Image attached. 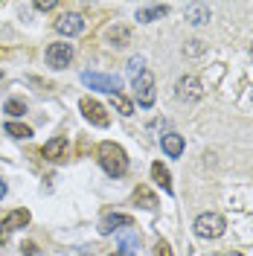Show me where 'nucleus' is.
<instances>
[{
	"label": "nucleus",
	"mask_w": 253,
	"mask_h": 256,
	"mask_svg": "<svg viewBox=\"0 0 253 256\" xmlns=\"http://www.w3.org/2000/svg\"><path fill=\"white\" fill-rule=\"evenodd\" d=\"M160 146H163V152H166L169 158H180V154H184V137L174 134V131L163 134V137H160Z\"/></svg>",
	"instance_id": "nucleus-11"
},
{
	"label": "nucleus",
	"mask_w": 253,
	"mask_h": 256,
	"mask_svg": "<svg viewBox=\"0 0 253 256\" xmlns=\"http://www.w3.org/2000/svg\"><path fill=\"white\" fill-rule=\"evenodd\" d=\"M222 256H244V254H238V250H227V254H222Z\"/></svg>",
	"instance_id": "nucleus-28"
},
{
	"label": "nucleus",
	"mask_w": 253,
	"mask_h": 256,
	"mask_svg": "<svg viewBox=\"0 0 253 256\" xmlns=\"http://www.w3.org/2000/svg\"><path fill=\"white\" fill-rule=\"evenodd\" d=\"M70 62H73V44L56 41V44L47 47V64L52 67V70H64Z\"/></svg>",
	"instance_id": "nucleus-7"
},
{
	"label": "nucleus",
	"mask_w": 253,
	"mask_h": 256,
	"mask_svg": "<svg viewBox=\"0 0 253 256\" xmlns=\"http://www.w3.org/2000/svg\"><path fill=\"white\" fill-rule=\"evenodd\" d=\"M186 20H190L192 26H204L206 20H210V6H190L186 9Z\"/></svg>",
	"instance_id": "nucleus-15"
},
{
	"label": "nucleus",
	"mask_w": 253,
	"mask_h": 256,
	"mask_svg": "<svg viewBox=\"0 0 253 256\" xmlns=\"http://www.w3.org/2000/svg\"><path fill=\"white\" fill-rule=\"evenodd\" d=\"M184 52H190V56L204 52V41H190V47H184Z\"/></svg>",
	"instance_id": "nucleus-23"
},
{
	"label": "nucleus",
	"mask_w": 253,
	"mask_h": 256,
	"mask_svg": "<svg viewBox=\"0 0 253 256\" xmlns=\"http://www.w3.org/2000/svg\"><path fill=\"white\" fill-rule=\"evenodd\" d=\"M154 256H172V248H169V242H158V248H154Z\"/></svg>",
	"instance_id": "nucleus-25"
},
{
	"label": "nucleus",
	"mask_w": 253,
	"mask_h": 256,
	"mask_svg": "<svg viewBox=\"0 0 253 256\" xmlns=\"http://www.w3.org/2000/svg\"><path fill=\"white\" fill-rule=\"evenodd\" d=\"M250 56H253V47H250Z\"/></svg>",
	"instance_id": "nucleus-30"
},
{
	"label": "nucleus",
	"mask_w": 253,
	"mask_h": 256,
	"mask_svg": "<svg viewBox=\"0 0 253 256\" xmlns=\"http://www.w3.org/2000/svg\"><path fill=\"white\" fill-rule=\"evenodd\" d=\"M152 178H154V184H158V186H163V192H169V195H172V175H169V169H166L160 160L152 163Z\"/></svg>",
	"instance_id": "nucleus-12"
},
{
	"label": "nucleus",
	"mask_w": 253,
	"mask_h": 256,
	"mask_svg": "<svg viewBox=\"0 0 253 256\" xmlns=\"http://www.w3.org/2000/svg\"><path fill=\"white\" fill-rule=\"evenodd\" d=\"M3 111L12 114V116H24V114H26V102H20V99H9V102L3 105Z\"/></svg>",
	"instance_id": "nucleus-21"
},
{
	"label": "nucleus",
	"mask_w": 253,
	"mask_h": 256,
	"mask_svg": "<svg viewBox=\"0 0 253 256\" xmlns=\"http://www.w3.org/2000/svg\"><path fill=\"white\" fill-rule=\"evenodd\" d=\"M6 134H9V137H15V140H30L32 128L24 126V122H18V120H9V122H6Z\"/></svg>",
	"instance_id": "nucleus-17"
},
{
	"label": "nucleus",
	"mask_w": 253,
	"mask_h": 256,
	"mask_svg": "<svg viewBox=\"0 0 253 256\" xmlns=\"http://www.w3.org/2000/svg\"><path fill=\"white\" fill-rule=\"evenodd\" d=\"M120 248H122V250H120L122 256H137V250H140V242H137V236H134L131 230H126V233L120 236Z\"/></svg>",
	"instance_id": "nucleus-16"
},
{
	"label": "nucleus",
	"mask_w": 253,
	"mask_h": 256,
	"mask_svg": "<svg viewBox=\"0 0 253 256\" xmlns=\"http://www.w3.org/2000/svg\"><path fill=\"white\" fill-rule=\"evenodd\" d=\"M142 70H146V62H142L140 56H134V58H128V73H131V79H137Z\"/></svg>",
	"instance_id": "nucleus-22"
},
{
	"label": "nucleus",
	"mask_w": 253,
	"mask_h": 256,
	"mask_svg": "<svg viewBox=\"0 0 253 256\" xmlns=\"http://www.w3.org/2000/svg\"><path fill=\"white\" fill-rule=\"evenodd\" d=\"M134 99L140 102V108H152L154 105V76H152V70H142L140 76L134 79Z\"/></svg>",
	"instance_id": "nucleus-3"
},
{
	"label": "nucleus",
	"mask_w": 253,
	"mask_h": 256,
	"mask_svg": "<svg viewBox=\"0 0 253 256\" xmlns=\"http://www.w3.org/2000/svg\"><path fill=\"white\" fill-rule=\"evenodd\" d=\"M99 166L105 169V175L122 178L128 172V154L116 143H99Z\"/></svg>",
	"instance_id": "nucleus-1"
},
{
	"label": "nucleus",
	"mask_w": 253,
	"mask_h": 256,
	"mask_svg": "<svg viewBox=\"0 0 253 256\" xmlns=\"http://www.w3.org/2000/svg\"><path fill=\"white\" fill-rule=\"evenodd\" d=\"M30 218H32L30 210H12V212H9V216L0 222V230H3V236H6V233H12V230H24V227L30 224Z\"/></svg>",
	"instance_id": "nucleus-10"
},
{
	"label": "nucleus",
	"mask_w": 253,
	"mask_h": 256,
	"mask_svg": "<svg viewBox=\"0 0 253 256\" xmlns=\"http://www.w3.org/2000/svg\"><path fill=\"white\" fill-rule=\"evenodd\" d=\"M82 82L88 88H94V90H102V94H111V96L120 94V88H122L120 76H105V73H90V70L82 73Z\"/></svg>",
	"instance_id": "nucleus-4"
},
{
	"label": "nucleus",
	"mask_w": 253,
	"mask_h": 256,
	"mask_svg": "<svg viewBox=\"0 0 253 256\" xmlns=\"http://www.w3.org/2000/svg\"><path fill=\"white\" fill-rule=\"evenodd\" d=\"M6 192H9V190H6V180H3V178H0V201H3V198H6Z\"/></svg>",
	"instance_id": "nucleus-27"
},
{
	"label": "nucleus",
	"mask_w": 253,
	"mask_h": 256,
	"mask_svg": "<svg viewBox=\"0 0 253 256\" xmlns=\"http://www.w3.org/2000/svg\"><path fill=\"white\" fill-rule=\"evenodd\" d=\"M131 224H134V218L126 216V212H108V216L99 222V233H102V236H111L120 227H131Z\"/></svg>",
	"instance_id": "nucleus-8"
},
{
	"label": "nucleus",
	"mask_w": 253,
	"mask_h": 256,
	"mask_svg": "<svg viewBox=\"0 0 253 256\" xmlns=\"http://www.w3.org/2000/svg\"><path fill=\"white\" fill-rule=\"evenodd\" d=\"M134 201L137 204H146V210H158V198L146 190V186H140V190L134 192Z\"/></svg>",
	"instance_id": "nucleus-20"
},
{
	"label": "nucleus",
	"mask_w": 253,
	"mask_h": 256,
	"mask_svg": "<svg viewBox=\"0 0 253 256\" xmlns=\"http://www.w3.org/2000/svg\"><path fill=\"white\" fill-rule=\"evenodd\" d=\"M166 12H169V6H146V9H137V20L140 24H152V20H160Z\"/></svg>",
	"instance_id": "nucleus-14"
},
{
	"label": "nucleus",
	"mask_w": 253,
	"mask_h": 256,
	"mask_svg": "<svg viewBox=\"0 0 253 256\" xmlns=\"http://www.w3.org/2000/svg\"><path fill=\"white\" fill-rule=\"evenodd\" d=\"M56 30L62 32V35H79L84 30V18L79 12H67V15H62L56 20Z\"/></svg>",
	"instance_id": "nucleus-9"
},
{
	"label": "nucleus",
	"mask_w": 253,
	"mask_h": 256,
	"mask_svg": "<svg viewBox=\"0 0 253 256\" xmlns=\"http://www.w3.org/2000/svg\"><path fill=\"white\" fill-rule=\"evenodd\" d=\"M174 90H178V99H180V102H198V99L204 96V84H201L198 76L190 73V76H180V79H178Z\"/></svg>",
	"instance_id": "nucleus-5"
},
{
	"label": "nucleus",
	"mask_w": 253,
	"mask_h": 256,
	"mask_svg": "<svg viewBox=\"0 0 253 256\" xmlns=\"http://www.w3.org/2000/svg\"><path fill=\"white\" fill-rule=\"evenodd\" d=\"M108 41H111L114 47H126L128 41H131V30L128 26H111L108 30Z\"/></svg>",
	"instance_id": "nucleus-18"
},
{
	"label": "nucleus",
	"mask_w": 253,
	"mask_h": 256,
	"mask_svg": "<svg viewBox=\"0 0 253 256\" xmlns=\"http://www.w3.org/2000/svg\"><path fill=\"white\" fill-rule=\"evenodd\" d=\"M79 108H82V114H84V120H88V122H94L96 128H108V126H111V116L105 114V105L94 102L90 96H84V99H82Z\"/></svg>",
	"instance_id": "nucleus-6"
},
{
	"label": "nucleus",
	"mask_w": 253,
	"mask_h": 256,
	"mask_svg": "<svg viewBox=\"0 0 253 256\" xmlns=\"http://www.w3.org/2000/svg\"><path fill=\"white\" fill-rule=\"evenodd\" d=\"M24 256H38V248H35L32 242H26V244H24Z\"/></svg>",
	"instance_id": "nucleus-26"
},
{
	"label": "nucleus",
	"mask_w": 253,
	"mask_h": 256,
	"mask_svg": "<svg viewBox=\"0 0 253 256\" xmlns=\"http://www.w3.org/2000/svg\"><path fill=\"white\" fill-rule=\"evenodd\" d=\"M41 152H44V158L47 160H62L64 152H67V137H52Z\"/></svg>",
	"instance_id": "nucleus-13"
},
{
	"label": "nucleus",
	"mask_w": 253,
	"mask_h": 256,
	"mask_svg": "<svg viewBox=\"0 0 253 256\" xmlns=\"http://www.w3.org/2000/svg\"><path fill=\"white\" fill-rule=\"evenodd\" d=\"M224 230V218L218 212H201L198 218H195V236L198 239H218Z\"/></svg>",
	"instance_id": "nucleus-2"
},
{
	"label": "nucleus",
	"mask_w": 253,
	"mask_h": 256,
	"mask_svg": "<svg viewBox=\"0 0 253 256\" xmlns=\"http://www.w3.org/2000/svg\"><path fill=\"white\" fill-rule=\"evenodd\" d=\"M111 105L122 114V116H131V114H134V102H131L128 96H122V94H114L111 96Z\"/></svg>",
	"instance_id": "nucleus-19"
},
{
	"label": "nucleus",
	"mask_w": 253,
	"mask_h": 256,
	"mask_svg": "<svg viewBox=\"0 0 253 256\" xmlns=\"http://www.w3.org/2000/svg\"><path fill=\"white\" fill-rule=\"evenodd\" d=\"M56 6H58L56 0H38V3H35V9H38V12H50V9H56Z\"/></svg>",
	"instance_id": "nucleus-24"
},
{
	"label": "nucleus",
	"mask_w": 253,
	"mask_h": 256,
	"mask_svg": "<svg viewBox=\"0 0 253 256\" xmlns=\"http://www.w3.org/2000/svg\"><path fill=\"white\" fill-rule=\"evenodd\" d=\"M111 256H122V254H111Z\"/></svg>",
	"instance_id": "nucleus-29"
}]
</instances>
